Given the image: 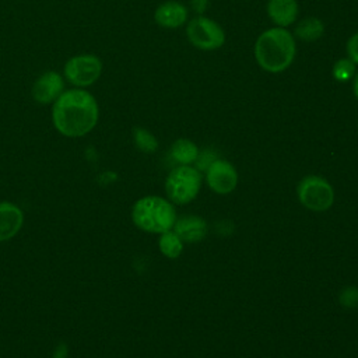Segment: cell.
I'll use <instances>...</instances> for the list:
<instances>
[{
    "instance_id": "cell-4",
    "label": "cell",
    "mask_w": 358,
    "mask_h": 358,
    "mask_svg": "<svg viewBox=\"0 0 358 358\" xmlns=\"http://www.w3.org/2000/svg\"><path fill=\"white\" fill-rule=\"evenodd\" d=\"M203 183V175L193 165H176L165 179L166 199L178 206L193 201Z\"/></svg>"
},
{
    "instance_id": "cell-8",
    "label": "cell",
    "mask_w": 358,
    "mask_h": 358,
    "mask_svg": "<svg viewBox=\"0 0 358 358\" xmlns=\"http://www.w3.org/2000/svg\"><path fill=\"white\" fill-rule=\"evenodd\" d=\"M204 179L214 193L224 196L235 190L239 176L236 168L229 161L218 158L204 172Z\"/></svg>"
},
{
    "instance_id": "cell-7",
    "label": "cell",
    "mask_w": 358,
    "mask_h": 358,
    "mask_svg": "<svg viewBox=\"0 0 358 358\" xmlns=\"http://www.w3.org/2000/svg\"><path fill=\"white\" fill-rule=\"evenodd\" d=\"M102 60L92 53H81L70 57L64 67V78L76 88H85L92 85L102 74Z\"/></svg>"
},
{
    "instance_id": "cell-16",
    "label": "cell",
    "mask_w": 358,
    "mask_h": 358,
    "mask_svg": "<svg viewBox=\"0 0 358 358\" xmlns=\"http://www.w3.org/2000/svg\"><path fill=\"white\" fill-rule=\"evenodd\" d=\"M185 248V242L178 236V234L171 229L159 235L158 249L168 259H178Z\"/></svg>"
},
{
    "instance_id": "cell-2",
    "label": "cell",
    "mask_w": 358,
    "mask_h": 358,
    "mask_svg": "<svg viewBox=\"0 0 358 358\" xmlns=\"http://www.w3.org/2000/svg\"><path fill=\"white\" fill-rule=\"evenodd\" d=\"M253 55L263 71L270 74L282 73L295 60L296 39L288 28L271 27L257 36Z\"/></svg>"
},
{
    "instance_id": "cell-17",
    "label": "cell",
    "mask_w": 358,
    "mask_h": 358,
    "mask_svg": "<svg viewBox=\"0 0 358 358\" xmlns=\"http://www.w3.org/2000/svg\"><path fill=\"white\" fill-rule=\"evenodd\" d=\"M133 140L136 147L145 154H152L158 150V140L157 137L144 127H136L133 130Z\"/></svg>"
},
{
    "instance_id": "cell-23",
    "label": "cell",
    "mask_w": 358,
    "mask_h": 358,
    "mask_svg": "<svg viewBox=\"0 0 358 358\" xmlns=\"http://www.w3.org/2000/svg\"><path fill=\"white\" fill-rule=\"evenodd\" d=\"M232 231H234V225L231 221L227 222V227H224V221H220L217 224V232L221 235H229Z\"/></svg>"
},
{
    "instance_id": "cell-19",
    "label": "cell",
    "mask_w": 358,
    "mask_h": 358,
    "mask_svg": "<svg viewBox=\"0 0 358 358\" xmlns=\"http://www.w3.org/2000/svg\"><path fill=\"white\" fill-rule=\"evenodd\" d=\"M220 158L218 152L214 150V148H203V150H199V154H197V158L193 164V166L200 171L201 173H204L210 165L217 161Z\"/></svg>"
},
{
    "instance_id": "cell-22",
    "label": "cell",
    "mask_w": 358,
    "mask_h": 358,
    "mask_svg": "<svg viewBox=\"0 0 358 358\" xmlns=\"http://www.w3.org/2000/svg\"><path fill=\"white\" fill-rule=\"evenodd\" d=\"M210 6V0H190V8L197 14L203 15Z\"/></svg>"
},
{
    "instance_id": "cell-14",
    "label": "cell",
    "mask_w": 358,
    "mask_h": 358,
    "mask_svg": "<svg viewBox=\"0 0 358 358\" xmlns=\"http://www.w3.org/2000/svg\"><path fill=\"white\" fill-rule=\"evenodd\" d=\"M324 24L317 17H306L296 22L292 35L302 42H315L324 35Z\"/></svg>"
},
{
    "instance_id": "cell-10",
    "label": "cell",
    "mask_w": 358,
    "mask_h": 358,
    "mask_svg": "<svg viewBox=\"0 0 358 358\" xmlns=\"http://www.w3.org/2000/svg\"><path fill=\"white\" fill-rule=\"evenodd\" d=\"M189 20V8L178 0H165L154 11V21L157 25L166 29H176L183 27Z\"/></svg>"
},
{
    "instance_id": "cell-20",
    "label": "cell",
    "mask_w": 358,
    "mask_h": 358,
    "mask_svg": "<svg viewBox=\"0 0 358 358\" xmlns=\"http://www.w3.org/2000/svg\"><path fill=\"white\" fill-rule=\"evenodd\" d=\"M338 303L345 309L358 308V287L347 285L338 294Z\"/></svg>"
},
{
    "instance_id": "cell-12",
    "label": "cell",
    "mask_w": 358,
    "mask_h": 358,
    "mask_svg": "<svg viewBox=\"0 0 358 358\" xmlns=\"http://www.w3.org/2000/svg\"><path fill=\"white\" fill-rule=\"evenodd\" d=\"M24 225V213L11 201H0V242L13 239Z\"/></svg>"
},
{
    "instance_id": "cell-13",
    "label": "cell",
    "mask_w": 358,
    "mask_h": 358,
    "mask_svg": "<svg viewBox=\"0 0 358 358\" xmlns=\"http://www.w3.org/2000/svg\"><path fill=\"white\" fill-rule=\"evenodd\" d=\"M266 11L274 27L288 28L298 20L299 4L296 0H267Z\"/></svg>"
},
{
    "instance_id": "cell-24",
    "label": "cell",
    "mask_w": 358,
    "mask_h": 358,
    "mask_svg": "<svg viewBox=\"0 0 358 358\" xmlns=\"http://www.w3.org/2000/svg\"><path fill=\"white\" fill-rule=\"evenodd\" d=\"M351 88H352V95L358 102V71L355 73V76L351 80Z\"/></svg>"
},
{
    "instance_id": "cell-3",
    "label": "cell",
    "mask_w": 358,
    "mask_h": 358,
    "mask_svg": "<svg viewBox=\"0 0 358 358\" xmlns=\"http://www.w3.org/2000/svg\"><path fill=\"white\" fill-rule=\"evenodd\" d=\"M178 215L168 199L161 196H144L131 207L133 224L147 234H164L171 231Z\"/></svg>"
},
{
    "instance_id": "cell-21",
    "label": "cell",
    "mask_w": 358,
    "mask_h": 358,
    "mask_svg": "<svg viewBox=\"0 0 358 358\" xmlns=\"http://www.w3.org/2000/svg\"><path fill=\"white\" fill-rule=\"evenodd\" d=\"M345 55L355 66H358V31L348 38L345 43Z\"/></svg>"
},
{
    "instance_id": "cell-6",
    "label": "cell",
    "mask_w": 358,
    "mask_h": 358,
    "mask_svg": "<svg viewBox=\"0 0 358 358\" xmlns=\"http://www.w3.org/2000/svg\"><path fill=\"white\" fill-rule=\"evenodd\" d=\"M187 41L200 50L211 52L222 48L225 43V32L222 27L207 15H196L186 22Z\"/></svg>"
},
{
    "instance_id": "cell-5",
    "label": "cell",
    "mask_w": 358,
    "mask_h": 358,
    "mask_svg": "<svg viewBox=\"0 0 358 358\" xmlns=\"http://www.w3.org/2000/svg\"><path fill=\"white\" fill-rule=\"evenodd\" d=\"M296 197L305 208L323 213L334 203V189L323 176L306 175L296 185Z\"/></svg>"
},
{
    "instance_id": "cell-9",
    "label": "cell",
    "mask_w": 358,
    "mask_h": 358,
    "mask_svg": "<svg viewBox=\"0 0 358 358\" xmlns=\"http://www.w3.org/2000/svg\"><path fill=\"white\" fill-rule=\"evenodd\" d=\"M64 91V78L56 71L41 74L31 90L32 98L41 105H52Z\"/></svg>"
},
{
    "instance_id": "cell-15",
    "label": "cell",
    "mask_w": 358,
    "mask_h": 358,
    "mask_svg": "<svg viewBox=\"0 0 358 358\" xmlns=\"http://www.w3.org/2000/svg\"><path fill=\"white\" fill-rule=\"evenodd\" d=\"M199 150L200 148L194 141L189 138H178L172 143L169 154L178 165H193L197 158Z\"/></svg>"
},
{
    "instance_id": "cell-1",
    "label": "cell",
    "mask_w": 358,
    "mask_h": 358,
    "mask_svg": "<svg viewBox=\"0 0 358 358\" xmlns=\"http://www.w3.org/2000/svg\"><path fill=\"white\" fill-rule=\"evenodd\" d=\"M99 106L95 96L84 88L64 90L52 103V123L64 137L88 134L98 123Z\"/></svg>"
},
{
    "instance_id": "cell-18",
    "label": "cell",
    "mask_w": 358,
    "mask_h": 358,
    "mask_svg": "<svg viewBox=\"0 0 358 358\" xmlns=\"http://www.w3.org/2000/svg\"><path fill=\"white\" fill-rule=\"evenodd\" d=\"M355 73H357V66L347 56L337 59L331 67V77L337 83L351 81Z\"/></svg>"
},
{
    "instance_id": "cell-11",
    "label": "cell",
    "mask_w": 358,
    "mask_h": 358,
    "mask_svg": "<svg viewBox=\"0 0 358 358\" xmlns=\"http://www.w3.org/2000/svg\"><path fill=\"white\" fill-rule=\"evenodd\" d=\"M172 229L185 243L201 242L208 234L207 221L203 217L194 214H187L176 218Z\"/></svg>"
}]
</instances>
